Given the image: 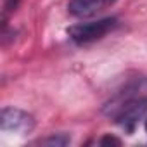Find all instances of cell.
I'll use <instances>...</instances> for the list:
<instances>
[{"label": "cell", "mask_w": 147, "mask_h": 147, "mask_svg": "<svg viewBox=\"0 0 147 147\" xmlns=\"http://www.w3.org/2000/svg\"><path fill=\"white\" fill-rule=\"evenodd\" d=\"M69 135L67 133H54V135H50V137H45V138H40V140H36L35 144H40V145H66V144H69Z\"/></svg>", "instance_id": "5"}, {"label": "cell", "mask_w": 147, "mask_h": 147, "mask_svg": "<svg viewBox=\"0 0 147 147\" xmlns=\"http://www.w3.org/2000/svg\"><path fill=\"white\" fill-rule=\"evenodd\" d=\"M2 131H12L18 135H26L35 128V118L18 107H4L0 113Z\"/></svg>", "instance_id": "3"}, {"label": "cell", "mask_w": 147, "mask_h": 147, "mask_svg": "<svg viewBox=\"0 0 147 147\" xmlns=\"http://www.w3.org/2000/svg\"><path fill=\"white\" fill-rule=\"evenodd\" d=\"M116 28H118L116 18H102L97 21H88V23H80L71 26L67 28V35L76 45H88L97 40H102Z\"/></svg>", "instance_id": "2"}, {"label": "cell", "mask_w": 147, "mask_h": 147, "mask_svg": "<svg viewBox=\"0 0 147 147\" xmlns=\"http://www.w3.org/2000/svg\"><path fill=\"white\" fill-rule=\"evenodd\" d=\"M104 113H107L126 131H133L137 123L147 113V97H138V95L118 97L111 100L109 106H106Z\"/></svg>", "instance_id": "1"}, {"label": "cell", "mask_w": 147, "mask_h": 147, "mask_svg": "<svg viewBox=\"0 0 147 147\" xmlns=\"http://www.w3.org/2000/svg\"><path fill=\"white\" fill-rule=\"evenodd\" d=\"M18 4H19V0H4V12H5V16H7L9 12L16 11Z\"/></svg>", "instance_id": "6"}, {"label": "cell", "mask_w": 147, "mask_h": 147, "mask_svg": "<svg viewBox=\"0 0 147 147\" xmlns=\"http://www.w3.org/2000/svg\"><path fill=\"white\" fill-rule=\"evenodd\" d=\"M145 133H147V121H145Z\"/></svg>", "instance_id": "8"}, {"label": "cell", "mask_w": 147, "mask_h": 147, "mask_svg": "<svg viewBox=\"0 0 147 147\" xmlns=\"http://www.w3.org/2000/svg\"><path fill=\"white\" fill-rule=\"evenodd\" d=\"M114 2L116 0H71L67 11L75 18H90Z\"/></svg>", "instance_id": "4"}, {"label": "cell", "mask_w": 147, "mask_h": 147, "mask_svg": "<svg viewBox=\"0 0 147 147\" xmlns=\"http://www.w3.org/2000/svg\"><path fill=\"white\" fill-rule=\"evenodd\" d=\"M97 144H121V140H118L114 137H104V138L97 140Z\"/></svg>", "instance_id": "7"}]
</instances>
